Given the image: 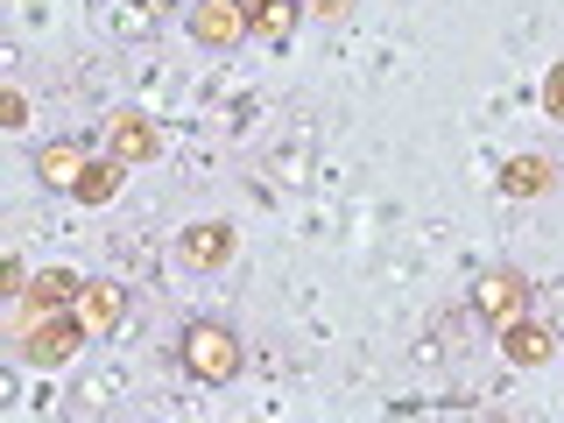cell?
<instances>
[{
    "instance_id": "1",
    "label": "cell",
    "mask_w": 564,
    "mask_h": 423,
    "mask_svg": "<svg viewBox=\"0 0 564 423\" xmlns=\"http://www.w3.org/2000/svg\"><path fill=\"white\" fill-rule=\"evenodd\" d=\"M184 375L191 381H205V388H226L240 375V339H234V325H212V317H198V325L184 332Z\"/></svg>"
},
{
    "instance_id": "2",
    "label": "cell",
    "mask_w": 564,
    "mask_h": 423,
    "mask_svg": "<svg viewBox=\"0 0 564 423\" xmlns=\"http://www.w3.org/2000/svg\"><path fill=\"white\" fill-rule=\"evenodd\" d=\"M247 35H254V14H247V0H198V8H191V43L212 50V57L240 50Z\"/></svg>"
},
{
    "instance_id": "3",
    "label": "cell",
    "mask_w": 564,
    "mask_h": 423,
    "mask_svg": "<svg viewBox=\"0 0 564 423\" xmlns=\"http://www.w3.org/2000/svg\"><path fill=\"white\" fill-rule=\"evenodd\" d=\"M85 339H93V332L78 325V311H57V317H43V325L22 332V360H29V367H64Z\"/></svg>"
},
{
    "instance_id": "4",
    "label": "cell",
    "mask_w": 564,
    "mask_h": 423,
    "mask_svg": "<svg viewBox=\"0 0 564 423\" xmlns=\"http://www.w3.org/2000/svg\"><path fill=\"white\" fill-rule=\"evenodd\" d=\"M78 304V275L70 269H43V275H29V290H22V311H14V339H22L29 325H43V317H57Z\"/></svg>"
},
{
    "instance_id": "5",
    "label": "cell",
    "mask_w": 564,
    "mask_h": 423,
    "mask_svg": "<svg viewBox=\"0 0 564 423\" xmlns=\"http://www.w3.org/2000/svg\"><path fill=\"white\" fill-rule=\"evenodd\" d=\"M473 311H480L487 325L501 332L508 317H522V311H529V275H522V269H487L480 282H473Z\"/></svg>"
},
{
    "instance_id": "6",
    "label": "cell",
    "mask_w": 564,
    "mask_h": 423,
    "mask_svg": "<svg viewBox=\"0 0 564 423\" xmlns=\"http://www.w3.org/2000/svg\"><path fill=\"white\" fill-rule=\"evenodd\" d=\"M106 155H120L128 170H141V163L163 155V134H155L149 113H113V120H106Z\"/></svg>"
},
{
    "instance_id": "7",
    "label": "cell",
    "mask_w": 564,
    "mask_h": 423,
    "mask_svg": "<svg viewBox=\"0 0 564 423\" xmlns=\"http://www.w3.org/2000/svg\"><path fill=\"white\" fill-rule=\"evenodd\" d=\"M234 226H219V219H205V226H184V240H176V261L184 269H198V275H212V269H226L234 261Z\"/></svg>"
},
{
    "instance_id": "8",
    "label": "cell",
    "mask_w": 564,
    "mask_h": 423,
    "mask_svg": "<svg viewBox=\"0 0 564 423\" xmlns=\"http://www.w3.org/2000/svg\"><path fill=\"white\" fill-rule=\"evenodd\" d=\"M501 352H508L516 367H543V360L557 352V332L543 325V317L522 311V317H508V325H501Z\"/></svg>"
},
{
    "instance_id": "9",
    "label": "cell",
    "mask_w": 564,
    "mask_h": 423,
    "mask_svg": "<svg viewBox=\"0 0 564 423\" xmlns=\"http://www.w3.org/2000/svg\"><path fill=\"white\" fill-rule=\"evenodd\" d=\"M70 311H78V325L99 339V332H113V325H120L128 296H120V282H78V304H70Z\"/></svg>"
},
{
    "instance_id": "10",
    "label": "cell",
    "mask_w": 564,
    "mask_h": 423,
    "mask_svg": "<svg viewBox=\"0 0 564 423\" xmlns=\"http://www.w3.org/2000/svg\"><path fill=\"white\" fill-rule=\"evenodd\" d=\"M551 184H557V163H551V155H508V170H501V191H508V198H543Z\"/></svg>"
},
{
    "instance_id": "11",
    "label": "cell",
    "mask_w": 564,
    "mask_h": 423,
    "mask_svg": "<svg viewBox=\"0 0 564 423\" xmlns=\"http://www.w3.org/2000/svg\"><path fill=\"white\" fill-rule=\"evenodd\" d=\"M85 163H93V155H85L78 141H43V149H35V176H43V184H57V191L78 184Z\"/></svg>"
},
{
    "instance_id": "12",
    "label": "cell",
    "mask_w": 564,
    "mask_h": 423,
    "mask_svg": "<svg viewBox=\"0 0 564 423\" xmlns=\"http://www.w3.org/2000/svg\"><path fill=\"white\" fill-rule=\"evenodd\" d=\"M120 176H128V163H120V155H106V163H85V176L70 184V198H78V205H113Z\"/></svg>"
},
{
    "instance_id": "13",
    "label": "cell",
    "mask_w": 564,
    "mask_h": 423,
    "mask_svg": "<svg viewBox=\"0 0 564 423\" xmlns=\"http://www.w3.org/2000/svg\"><path fill=\"white\" fill-rule=\"evenodd\" d=\"M254 35L261 43H290V29H296V0H254Z\"/></svg>"
},
{
    "instance_id": "14",
    "label": "cell",
    "mask_w": 564,
    "mask_h": 423,
    "mask_svg": "<svg viewBox=\"0 0 564 423\" xmlns=\"http://www.w3.org/2000/svg\"><path fill=\"white\" fill-rule=\"evenodd\" d=\"M543 113H557V120H564V64L543 70Z\"/></svg>"
},
{
    "instance_id": "15",
    "label": "cell",
    "mask_w": 564,
    "mask_h": 423,
    "mask_svg": "<svg viewBox=\"0 0 564 423\" xmlns=\"http://www.w3.org/2000/svg\"><path fill=\"white\" fill-rule=\"evenodd\" d=\"M0 120H8V128H22V120H29V99L22 93H0Z\"/></svg>"
},
{
    "instance_id": "16",
    "label": "cell",
    "mask_w": 564,
    "mask_h": 423,
    "mask_svg": "<svg viewBox=\"0 0 564 423\" xmlns=\"http://www.w3.org/2000/svg\"><path fill=\"white\" fill-rule=\"evenodd\" d=\"M0 290H14V296L29 290V269H22V254H8V269H0Z\"/></svg>"
},
{
    "instance_id": "17",
    "label": "cell",
    "mask_w": 564,
    "mask_h": 423,
    "mask_svg": "<svg viewBox=\"0 0 564 423\" xmlns=\"http://www.w3.org/2000/svg\"><path fill=\"white\" fill-rule=\"evenodd\" d=\"M346 8H352V0H311V14H325V22H339Z\"/></svg>"
},
{
    "instance_id": "18",
    "label": "cell",
    "mask_w": 564,
    "mask_h": 423,
    "mask_svg": "<svg viewBox=\"0 0 564 423\" xmlns=\"http://www.w3.org/2000/svg\"><path fill=\"white\" fill-rule=\"evenodd\" d=\"M141 8H149V14H163V8H170V0H141Z\"/></svg>"
}]
</instances>
